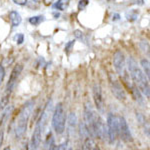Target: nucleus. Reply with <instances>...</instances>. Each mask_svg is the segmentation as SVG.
<instances>
[{
	"label": "nucleus",
	"instance_id": "1",
	"mask_svg": "<svg viewBox=\"0 0 150 150\" xmlns=\"http://www.w3.org/2000/svg\"><path fill=\"white\" fill-rule=\"evenodd\" d=\"M127 68L130 73V76H131L135 85L137 86V88H138L147 98H149V96H150L149 80L146 77V75L143 73V71L138 67L136 61H135L132 57H129L127 59Z\"/></svg>",
	"mask_w": 150,
	"mask_h": 150
},
{
	"label": "nucleus",
	"instance_id": "2",
	"mask_svg": "<svg viewBox=\"0 0 150 150\" xmlns=\"http://www.w3.org/2000/svg\"><path fill=\"white\" fill-rule=\"evenodd\" d=\"M33 107H34V102L32 100L27 101L23 105L22 109H21L19 116L17 118V122H16V128H15V135L16 138H21L26 132L27 129V124L29 121V118L32 113Z\"/></svg>",
	"mask_w": 150,
	"mask_h": 150
},
{
	"label": "nucleus",
	"instance_id": "3",
	"mask_svg": "<svg viewBox=\"0 0 150 150\" xmlns=\"http://www.w3.org/2000/svg\"><path fill=\"white\" fill-rule=\"evenodd\" d=\"M66 121V116L62 103H58L55 107V110L53 112L52 117V125L55 132L57 134H62L65 130V122Z\"/></svg>",
	"mask_w": 150,
	"mask_h": 150
},
{
	"label": "nucleus",
	"instance_id": "4",
	"mask_svg": "<svg viewBox=\"0 0 150 150\" xmlns=\"http://www.w3.org/2000/svg\"><path fill=\"white\" fill-rule=\"evenodd\" d=\"M119 135L118 116L109 113L107 116V136L110 143H114Z\"/></svg>",
	"mask_w": 150,
	"mask_h": 150
},
{
	"label": "nucleus",
	"instance_id": "5",
	"mask_svg": "<svg viewBox=\"0 0 150 150\" xmlns=\"http://www.w3.org/2000/svg\"><path fill=\"white\" fill-rule=\"evenodd\" d=\"M108 77H109L110 88H111V91H112L113 95H114L118 100H125L126 95H125V92L122 88L121 83H120L119 80H118L117 76H116L114 73L110 72L109 75H108Z\"/></svg>",
	"mask_w": 150,
	"mask_h": 150
},
{
	"label": "nucleus",
	"instance_id": "6",
	"mask_svg": "<svg viewBox=\"0 0 150 150\" xmlns=\"http://www.w3.org/2000/svg\"><path fill=\"white\" fill-rule=\"evenodd\" d=\"M113 64H114L115 70L119 76L122 78L126 75V60H125L124 54L121 51H116L113 56Z\"/></svg>",
	"mask_w": 150,
	"mask_h": 150
},
{
	"label": "nucleus",
	"instance_id": "7",
	"mask_svg": "<svg viewBox=\"0 0 150 150\" xmlns=\"http://www.w3.org/2000/svg\"><path fill=\"white\" fill-rule=\"evenodd\" d=\"M22 70H23V66L21 64H17L14 66V68L12 69V71H11L10 77H9V79H8V82H7V84H6L5 93L11 94L14 87L16 85V83H17V80H18L19 76H20L21 72H22Z\"/></svg>",
	"mask_w": 150,
	"mask_h": 150
},
{
	"label": "nucleus",
	"instance_id": "8",
	"mask_svg": "<svg viewBox=\"0 0 150 150\" xmlns=\"http://www.w3.org/2000/svg\"><path fill=\"white\" fill-rule=\"evenodd\" d=\"M118 123H119V135L121 136V139L127 143L132 142V134L130 132V128L128 126L125 118L122 116H118Z\"/></svg>",
	"mask_w": 150,
	"mask_h": 150
},
{
	"label": "nucleus",
	"instance_id": "9",
	"mask_svg": "<svg viewBox=\"0 0 150 150\" xmlns=\"http://www.w3.org/2000/svg\"><path fill=\"white\" fill-rule=\"evenodd\" d=\"M93 100L95 103V106L97 108V110L100 113L103 112L104 110V100H103V95H102V90L99 84L95 83L93 86Z\"/></svg>",
	"mask_w": 150,
	"mask_h": 150
},
{
	"label": "nucleus",
	"instance_id": "10",
	"mask_svg": "<svg viewBox=\"0 0 150 150\" xmlns=\"http://www.w3.org/2000/svg\"><path fill=\"white\" fill-rule=\"evenodd\" d=\"M41 131H42V128H41L40 121H38L34 128V131H33L32 138H31V147L33 149L38 148L41 142Z\"/></svg>",
	"mask_w": 150,
	"mask_h": 150
},
{
	"label": "nucleus",
	"instance_id": "11",
	"mask_svg": "<svg viewBox=\"0 0 150 150\" xmlns=\"http://www.w3.org/2000/svg\"><path fill=\"white\" fill-rule=\"evenodd\" d=\"M96 148H97V147H96V143L91 136H87L83 139V149L92 150Z\"/></svg>",
	"mask_w": 150,
	"mask_h": 150
},
{
	"label": "nucleus",
	"instance_id": "12",
	"mask_svg": "<svg viewBox=\"0 0 150 150\" xmlns=\"http://www.w3.org/2000/svg\"><path fill=\"white\" fill-rule=\"evenodd\" d=\"M9 18H10L11 20V24L13 27H16V26H18L19 24L21 23V16L20 14L18 13V12L16 11H11L10 13H9Z\"/></svg>",
	"mask_w": 150,
	"mask_h": 150
},
{
	"label": "nucleus",
	"instance_id": "13",
	"mask_svg": "<svg viewBox=\"0 0 150 150\" xmlns=\"http://www.w3.org/2000/svg\"><path fill=\"white\" fill-rule=\"evenodd\" d=\"M68 3H69V0H58L57 2H55L53 4V8L60 11H64L66 9V7L68 6Z\"/></svg>",
	"mask_w": 150,
	"mask_h": 150
},
{
	"label": "nucleus",
	"instance_id": "14",
	"mask_svg": "<svg viewBox=\"0 0 150 150\" xmlns=\"http://www.w3.org/2000/svg\"><path fill=\"white\" fill-rule=\"evenodd\" d=\"M141 66L143 68V73L146 75V77L149 79L150 76V68H149V61L147 59H142L141 60Z\"/></svg>",
	"mask_w": 150,
	"mask_h": 150
},
{
	"label": "nucleus",
	"instance_id": "15",
	"mask_svg": "<svg viewBox=\"0 0 150 150\" xmlns=\"http://www.w3.org/2000/svg\"><path fill=\"white\" fill-rule=\"evenodd\" d=\"M76 124H77V117H76V115H75V113L71 112L68 115V125L71 129H74Z\"/></svg>",
	"mask_w": 150,
	"mask_h": 150
},
{
	"label": "nucleus",
	"instance_id": "16",
	"mask_svg": "<svg viewBox=\"0 0 150 150\" xmlns=\"http://www.w3.org/2000/svg\"><path fill=\"white\" fill-rule=\"evenodd\" d=\"M12 109H13V106H9L8 108H6V109L3 111L1 117H0V126H1V125H3V123L5 122V120L7 119V117L9 116V113H11Z\"/></svg>",
	"mask_w": 150,
	"mask_h": 150
},
{
	"label": "nucleus",
	"instance_id": "17",
	"mask_svg": "<svg viewBox=\"0 0 150 150\" xmlns=\"http://www.w3.org/2000/svg\"><path fill=\"white\" fill-rule=\"evenodd\" d=\"M44 20V17L42 15H38V16H33V17L29 18V23L32 24V25H39V24Z\"/></svg>",
	"mask_w": 150,
	"mask_h": 150
},
{
	"label": "nucleus",
	"instance_id": "18",
	"mask_svg": "<svg viewBox=\"0 0 150 150\" xmlns=\"http://www.w3.org/2000/svg\"><path fill=\"white\" fill-rule=\"evenodd\" d=\"M9 98H10V94L9 93H5V95L2 97L1 101H0V108L1 109H4L9 103Z\"/></svg>",
	"mask_w": 150,
	"mask_h": 150
},
{
	"label": "nucleus",
	"instance_id": "19",
	"mask_svg": "<svg viewBox=\"0 0 150 150\" xmlns=\"http://www.w3.org/2000/svg\"><path fill=\"white\" fill-rule=\"evenodd\" d=\"M88 2L89 0H80L78 3V9L79 10H83L85 7L88 5Z\"/></svg>",
	"mask_w": 150,
	"mask_h": 150
},
{
	"label": "nucleus",
	"instance_id": "20",
	"mask_svg": "<svg viewBox=\"0 0 150 150\" xmlns=\"http://www.w3.org/2000/svg\"><path fill=\"white\" fill-rule=\"evenodd\" d=\"M74 43H75V40H71V41H69V42L67 43L66 45H65V51H66V52H69L70 50H71L72 46H73V45H74Z\"/></svg>",
	"mask_w": 150,
	"mask_h": 150
},
{
	"label": "nucleus",
	"instance_id": "21",
	"mask_svg": "<svg viewBox=\"0 0 150 150\" xmlns=\"http://www.w3.org/2000/svg\"><path fill=\"white\" fill-rule=\"evenodd\" d=\"M74 36L77 38V39H80V40L83 39V37H84L83 33H82V31H80V30H75L74 31Z\"/></svg>",
	"mask_w": 150,
	"mask_h": 150
},
{
	"label": "nucleus",
	"instance_id": "22",
	"mask_svg": "<svg viewBox=\"0 0 150 150\" xmlns=\"http://www.w3.org/2000/svg\"><path fill=\"white\" fill-rule=\"evenodd\" d=\"M4 75H5V70L2 65H0V86H1V83L4 79Z\"/></svg>",
	"mask_w": 150,
	"mask_h": 150
},
{
	"label": "nucleus",
	"instance_id": "23",
	"mask_svg": "<svg viewBox=\"0 0 150 150\" xmlns=\"http://www.w3.org/2000/svg\"><path fill=\"white\" fill-rule=\"evenodd\" d=\"M24 41V36L23 34H21V33H19L17 35V39H16V42H17V44H22Z\"/></svg>",
	"mask_w": 150,
	"mask_h": 150
},
{
	"label": "nucleus",
	"instance_id": "24",
	"mask_svg": "<svg viewBox=\"0 0 150 150\" xmlns=\"http://www.w3.org/2000/svg\"><path fill=\"white\" fill-rule=\"evenodd\" d=\"M13 2L18 5H25L27 3V0H13Z\"/></svg>",
	"mask_w": 150,
	"mask_h": 150
},
{
	"label": "nucleus",
	"instance_id": "25",
	"mask_svg": "<svg viewBox=\"0 0 150 150\" xmlns=\"http://www.w3.org/2000/svg\"><path fill=\"white\" fill-rule=\"evenodd\" d=\"M67 148V143H63V144H60L58 145L57 147H54V149H66Z\"/></svg>",
	"mask_w": 150,
	"mask_h": 150
},
{
	"label": "nucleus",
	"instance_id": "26",
	"mask_svg": "<svg viewBox=\"0 0 150 150\" xmlns=\"http://www.w3.org/2000/svg\"><path fill=\"white\" fill-rule=\"evenodd\" d=\"M3 136H4L3 130H0V147H1L2 143H3Z\"/></svg>",
	"mask_w": 150,
	"mask_h": 150
},
{
	"label": "nucleus",
	"instance_id": "27",
	"mask_svg": "<svg viewBox=\"0 0 150 150\" xmlns=\"http://www.w3.org/2000/svg\"><path fill=\"white\" fill-rule=\"evenodd\" d=\"M119 19H120V15H119V14L116 13V14L113 15V18H112L113 21H117V20H119Z\"/></svg>",
	"mask_w": 150,
	"mask_h": 150
},
{
	"label": "nucleus",
	"instance_id": "28",
	"mask_svg": "<svg viewBox=\"0 0 150 150\" xmlns=\"http://www.w3.org/2000/svg\"><path fill=\"white\" fill-rule=\"evenodd\" d=\"M43 1H44V3L46 4V5H48V4L51 3V2L53 1V0H43Z\"/></svg>",
	"mask_w": 150,
	"mask_h": 150
},
{
	"label": "nucleus",
	"instance_id": "29",
	"mask_svg": "<svg viewBox=\"0 0 150 150\" xmlns=\"http://www.w3.org/2000/svg\"><path fill=\"white\" fill-rule=\"evenodd\" d=\"M54 16H55V17H58V16H59V14H58V13H55V14H54Z\"/></svg>",
	"mask_w": 150,
	"mask_h": 150
}]
</instances>
